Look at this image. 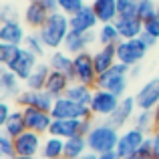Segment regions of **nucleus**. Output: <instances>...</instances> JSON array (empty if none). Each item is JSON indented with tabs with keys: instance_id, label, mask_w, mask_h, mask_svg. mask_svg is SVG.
Wrapping results in <instances>:
<instances>
[{
	"instance_id": "obj_24",
	"label": "nucleus",
	"mask_w": 159,
	"mask_h": 159,
	"mask_svg": "<svg viewBox=\"0 0 159 159\" xmlns=\"http://www.w3.org/2000/svg\"><path fill=\"white\" fill-rule=\"evenodd\" d=\"M70 79L66 77L65 73H58V70H51V75H48V81H47V87H44V91H47L51 97L54 99H61L66 95V91H69L70 87Z\"/></svg>"
},
{
	"instance_id": "obj_26",
	"label": "nucleus",
	"mask_w": 159,
	"mask_h": 159,
	"mask_svg": "<svg viewBox=\"0 0 159 159\" xmlns=\"http://www.w3.org/2000/svg\"><path fill=\"white\" fill-rule=\"evenodd\" d=\"M24 131H28L26 129V119H24V111L22 109H14L12 111V115L8 117V121L2 125V133L8 137H12V139H16L18 135H22Z\"/></svg>"
},
{
	"instance_id": "obj_38",
	"label": "nucleus",
	"mask_w": 159,
	"mask_h": 159,
	"mask_svg": "<svg viewBox=\"0 0 159 159\" xmlns=\"http://www.w3.org/2000/svg\"><path fill=\"white\" fill-rule=\"evenodd\" d=\"M0 155L4 159H12L16 155V147H14V139L8 135H0Z\"/></svg>"
},
{
	"instance_id": "obj_50",
	"label": "nucleus",
	"mask_w": 159,
	"mask_h": 159,
	"mask_svg": "<svg viewBox=\"0 0 159 159\" xmlns=\"http://www.w3.org/2000/svg\"><path fill=\"white\" fill-rule=\"evenodd\" d=\"M157 14H159V2H157Z\"/></svg>"
},
{
	"instance_id": "obj_8",
	"label": "nucleus",
	"mask_w": 159,
	"mask_h": 159,
	"mask_svg": "<svg viewBox=\"0 0 159 159\" xmlns=\"http://www.w3.org/2000/svg\"><path fill=\"white\" fill-rule=\"evenodd\" d=\"M137 111H139V109H137V103H135V95H125V97L121 99L119 107H117L115 111H113V115L107 117L105 121L121 131V129H125L129 125V121L135 119Z\"/></svg>"
},
{
	"instance_id": "obj_6",
	"label": "nucleus",
	"mask_w": 159,
	"mask_h": 159,
	"mask_svg": "<svg viewBox=\"0 0 159 159\" xmlns=\"http://www.w3.org/2000/svg\"><path fill=\"white\" fill-rule=\"evenodd\" d=\"M75 81L77 83H83V85H89V87H97V79H99V73L95 69V61H93V52H81L75 57Z\"/></svg>"
},
{
	"instance_id": "obj_23",
	"label": "nucleus",
	"mask_w": 159,
	"mask_h": 159,
	"mask_svg": "<svg viewBox=\"0 0 159 159\" xmlns=\"http://www.w3.org/2000/svg\"><path fill=\"white\" fill-rule=\"evenodd\" d=\"M93 61H95V69H97L99 75L107 73L109 69L117 65V47H99L97 51L93 52Z\"/></svg>"
},
{
	"instance_id": "obj_9",
	"label": "nucleus",
	"mask_w": 159,
	"mask_h": 159,
	"mask_svg": "<svg viewBox=\"0 0 159 159\" xmlns=\"http://www.w3.org/2000/svg\"><path fill=\"white\" fill-rule=\"evenodd\" d=\"M121 99L117 97V95L109 93L105 89H97L95 87V93H93V101H91V113H93V117H111L113 111H115L117 107H119Z\"/></svg>"
},
{
	"instance_id": "obj_32",
	"label": "nucleus",
	"mask_w": 159,
	"mask_h": 159,
	"mask_svg": "<svg viewBox=\"0 0 159 159\" xmlns=\"http://www.w3.org/2000/svg\"><path fill=\"white\" fill-rule=\"evenodd\" d=\"M22 51H24V47H16V44H4V43H0V65H2L4 69H10V66L20 58Z\"/></svg>"
},
{
	"instance_id": "obj_48",
	"label": "nucleus",
	"mask_w": 159,
	"mask_h": 159,
	"mask_svg": "<svg viewBox=\"0 0 159 159\" xmlns=\"http://www.w3.org/2000/svg\"><path fill=\"white\" fill-rule=\"evenodd\" d=\"M81 159H99V155H97V153H93V151H89V153H85Z\"/></svg>"
},
{
	"instance_id": "obj_2",
	"label": "nucleus",
	"mask_w": 159,
	"mask_h": 159,
	"mask_svg": "<svg viewBox=\"0 0 159 159\" xmlns=\"http://www.w3.org/2000/svg\"><path fill=\"white\" fill-rule=\"evenodd\" d=\"M121 131L117 127H113L107 121L101 123H95V127L91 129V133L87 135V145H89V151L97 153H107V151H115L117 143H119Z\"/></svg>"
},
{
	"instance_id": "obj_4",
	"label": "nucleus",
	"mask_w": 159,
	"mask_h": 159,
	"mask_svg": "<svg viewBox=\"0 0 159 159\" xmlns=\"http://www.w3.org/2000/svg\"><path fill=\"white\" fill-rule=\"evenodd\" d=\"M51 115L52 119H95L89 105H81V103L73 101L69 97L54 99V107Z\"/></svg>"
},
{
	"instance_id": "obj_39",
	"label": "nucleus",
	"mask_w": 159,
	"mask_h": 159,
	"mask_svg": "<svg viewBox=\"0 0 159 159\" xmlns=\"http://www.w3.org/2000/svg\"><path fill=\"white\" fill-rule=\"evenodd\" d=\"M8 20H18L16 18V10L12 4H4L0 8V22H8Z\"/></svg>"
},
{
	"instance_id": "obj_25",
	"label": "nucleus",
	"mask_w": 159,
	"mask_h": 159,
	"mask_svg": "<svg viewBox=\"0 0 159 159\" xmlns=\"http://www.w3.org/2000/svg\"><path fill=\"white\" fill-rule=\"evenodd\" d=\"M91 6H93L95 14L99 18V24H109V22H115L119 18L117 0H93Z\"/></svg>"
},
{
	"instance_id": "obj_17",
	"label": "nucleus",
	"mask_w": 159,
	"mask_h": 159,
	"mask_svg": "<svg viewBox=\"0 0 159 159\" xmlns=\"http://www.w3.org/2000/svg\"><path fill=\"white\" fill-rule=\"evenodd\" d=\"M99 24V18L95 14L93 6L87 4L83 10H79L77 14L70 16V30H77V32H95Z\"/></svg>"
},
{
	"instance_id": "obj_13",
	"label": "nucleus",
	"mask_w": 159,
	"mask_h": 159,
	"mask_svg": "<svg viewBox=\"0 0 159 159\" xmlns=\"http://www.w3.org/2000/svg\"><path fill=\"white\" fill-rule=\"evenodd\" d=\"M95 43H97V32H77V30H70L69 36H66V40H65L62 51H66L70 57H77V54H81V52H87Z\"/></svg>"
},
{
	"instance_id": "obj_46",
	"label": "nucleus",
	"mask_w": 159,
	"mask_h": 159,
	"mask_svg": "<svg viewBox=\"0 0 159 159\" xmlns=\"http://www.w3.org/2000/svg\"><path fill=\"white\" fill-rule=\"evenodd\" d=\"M99 159H121V157H119V153H117V151H107V153H101Z\"/></svg>"
},
{
	"instance_id": "obj_37",
	"label": "nucleus",
	"mask_w": 159,
	"mask_h": 159,
	"mask_svg": "<svg viewBox=\"0 0 159 159\" xmlns=\"http://www.w3.org/2000/svg\"><path fill=\"white\" fill-rule=\"evenodd\" d=\"M117 10H119V18L137 16L139 2H137V0H117Z\"/></svg>"
},
{
	"instance_id": "obj_10",
	"label": "nucleus",
	"mask_w": 159,
	"mask_h": 159,
	"mask_svg": "<svg viewBox=\"0 0 159 159\" xmlns=\"http://www.w3.org/2000/svg\"><path fill=\"white\" fill-rule=\"evenodd\" d=\"M16 105H18L20 109L34 107V109H40V111L51 113L52 107H54V97H51L47 91H30V89H24L22 93L18 95V99H16Z\"/></svg>"
},
{
	"instance_id": "obj_12",
	"label": "nucleus",
	"mask_w": 159,
	"mask_h": 159,
	"mask_svg": "<svg viewBox=\"0 0 159 159\" xmlns=\"http://www.w3.org/2000/svg\"><path fill=\"white\" fill-rule=\"evenodd\" d=\"M43 135L34 131H24L22 135H18L14 139V147H16V155L20 157H39L40 149H43Z\"/></svg>"
},
{
	"instance_id": "obj_16",
	"label": "nucleus",
	"mask_w": 159,
	"mask_h": 159,
	"mask_svg": "<svg viewBox=\"0 0 159 159\" xmlns=\"http://www.w3.org/2000/svg\"><path fill=\"white\" fill-rule=\"evenodd\" d=\"M48 135L61 137L65 141L70 139V137L83 135V119H54Z\"/></svg>"
},
{
	"instance_id": "obj_5",
	"label": "nucleus",
	"mask_w": 159,
	"mask_h": 159,
	"mask_svg": "<svg viewBox=\"0 0 159 159\" xmlns=\"http://www.w3.org/2000/svg\"><path fill=\"white\" fill-rule=\"evenodd\" d=\"M149 52V47L141 39H131V40H121L117 44V61L123 62L127 66L141 65L145 57Z\"/></svg>"
},
{
	"instance_id": "obj_14",
	"label": "nucleus",
	"mask_w": 159,
	"mask_h": 159,
	"mask_svg": "<svg viewBox=\"0 0 159 159\" xmlns=\"http://www.w3.org/2000/svg\"><path fill=\"white\" fill-rule=\"evenodd\" d=\"M24 111V119H26V129L28 131H34L39 135H48L51 131V125H52V115L47 111H40V109L34 107H28L22 109Z\"/></svg>"
},
{
	"instance_id": "obj_44",
	"label": "nucleus",
	"mask_w": 159,
	"mask_h": 159,
	"mask_svg": "<svg viewBox=\"0 0 159 159\" xmlns=\"http://www.w3.org/2000/svg\"><path fill=\"white\" fill-rule=\"evenodd\" d=\"M139 39H141V40H143V43H145V44H147V47H149V48H153V47H155V44L159 43V40H157V39H153V36H151V34H147V32H143V34H141V36H139Z\"/></svg>"
},
{
	"instance_id": "obj_21",
	"label": "nucleus",
	"mask_w": 159,
	"mask_h": 159,
	"mask_svg": "<svg viewBox=\"0 0 159 159\" xmlns=\"http://www.w3.org/2000/svg\"><path fill=\"white\" fill-rule=\"evenodd\" d=\"M48 66H51V70H58V73H65L66 77L70 79V81L75 83V57H70L66 51H52L51 57H48Z\"/></svg>"
},
{
	"instance_id": "obj_34",
	"label": "nucleus",
	"mask_w": 159,
	"mask_h": 159,
	"mask_svg": "<svg viewBox=\"0 0 159 159\" xmlns=\"http://www.w3.org/2000/svg\"><path fill=\"white\" fill-rule=\"evenodd\" d=\"M26 51H30L32 54H36V57H43L44 52H47V47H44L43 39H40L39 30L36 32H30V34H26V39H24V44H22Z\"/></svg>"
},
{
	"instance_id": "obj_36",
	"label": "nucleus",
	"mask_w": 159,
	"mask_h": 159,
	"mask_svg": "<svg viewBox=\"0 0 159 159\" xmlns=\"http://www.w3.org/2000/svg\"><path fill=\"white\" fill-rule=\"evenodd\" d=\"M85 6H87L85 0H58V12H62V14H66V16L77 14V12L83 10Z\"/></svg>"
},
{
	"instance_id": "obj_45",
	"label": "nucleus",
	"mask_w": 159,
	"mask_h": 159,
	"mask_svg": "<svg viewBox=\"0 0 159 159\" xmlns=\"http://www.w3.org/2000/svg\"><path fill=\"white\" fill-rule=\"evenodd\" d=\"M141 70H143V66H141V65H135V66H131V70H129V79H131V81L139 79Z\"/></svg>"
},
{
	"instance_id": "obj_47",
	"label": "nucleus",
	"mask_w": 159,
	"mask_h": 159,
	"mask_svg": "<svg viewBox=\"0 0 159 159\" xmlns=\"http://www.w3.org/2000/svg\"><path fill=\"white\" fill-rule=\"evenodd\" d=\"M153 119H155V131H159V105L153 109Z\"/></svg>"
},
{
	"instance_id": "obj_49",
	"label": "nucleus",
	"mask_w": 159,
	"mask_h": 159,
	"mask_svg": "<svg viewBox=\"0 0 159 159\" xmlns=\"http://www.w3.org/2000/svg\"><path fill=\"white\" fill-rule=\"evenodd\" d=\"M12 159H39V157H20V155H14Z\"/></svg>"
},
{
	"instance_id": "obj_28",
	"label": "nucleus",
	"mask_w": 159,
	"mask_h": 159,
	"mask_svg": "<svg viewBox=\"0 0 159 159\" xmlns=\"http://www.w3.org/2000/svg\"><path fill=\"white\" fill-rule=\"evenodd\" d=\"M48 75H51V66L44 65V62H39V66H36L34 73L24 81V85H26V89H30V91H44L47 81H48Z\"/></svg>"
},
{
	"instance_id": "obj_31",
	"label": "nucleus",
	"mask_w": 159,
	"mask_h": 159,
	"mask_svg": "<svg viewBox=\"0 0 159 159\" xmlns=\"http://www.w3.org/2000/svg\"><path fill=\"white\" fill-rule=\"evenodd\" d=\"M97 40L101 47H117V44L121 43V34L119 30H117L115 22H109V24H101L97 30Z\"/></svg>"
},
{
	"instance_id": "obj_41",
	"label": "nucleus",
	"mask_w": 159,
	"mask_h": 159,
	"mask_svg": "<svg viewBox=\"0 0 159 159\" xmlns=\"http://www.w3.org/2000/svg\"><path fill=\"white\" fill-rule=\"evenodd\" d=\"M10 115H12L10 103H8V99H2V101H0V127L8 121V117H10Z\"/></svg>"
},
{
	"instance_id": "obj_7",
	"label": "nucleus",
	"mask_w": 159,
	"mask_h": 159,
	"mask_svg": "<svg viewBox=\"0 0 159 159\" xmlns=\"http://www.w3.org/2000/svg\"><path fill=\"white\" fill-rule=\"evenodd\" d=\"M147 133L141 131L137 127H127L121 131V137H119V143H117V149L115 151L119 153V157H129L133 153H137L141 149V145L147 141Z\"/></svg>"
},
{
	"instance_id": "obj_43",
	"label": "nucleus",
	"mask_w": 159,
	"mask_h": 159,
	"mask_svg": "<svg viewBox=\"0 0 159 159\" xmlns=\"http://www.w3.org/2000/svg\"><path fill=\"white\" fill-rule=\"evenodd\" d=\"M39 4H43L48 12H57L58 10V0H36Z\"/></svg>"
},
{
	"instance_id": "obj_40",
	"label": "nucleus",
	"mask_w": 159,
	"mask_h": 159,
	"mask_svg": "<svg viewBox=\"0 0 159 159\" xmlns=\"http://www.w3.org/2000/svg\"><path fill=\"white\" fill-rule=\"evenodd\" d=\"M145 32H147V34H151L153 39L159 40V14L153 16L151 20H147V22H145Z\"/></svg>"
},
{
	"instance_id": "obj_11",
	"label": "nucleus",
	"mask_w": 159,
	"mask_h": 159,
	"mask_svg": "<svg viewBox=\"0 0 159 159\" xmlns=\"http://www.w3.org/2000/svg\"><path fill=\"white\" fill-rule=\"evenodd\" d=\"M135 103L139 111H153L159 105V77L149 79L135 93Z\"/></svg>"
},
{
	"instance_id": "obj_29",
	"label": "nucleus",
	"mask_w": 159,
	"mask_h": 159,
	"mask_svg": "<svg viewBox=\"0 0 159 159\" xmlns=\"http://www.w3.org/2000/svg\"><path fill=\"white\" fill-rule=\"evenodd\" d=\"M85 153H89L87 137L77 135L65 141V159H81Z\"/></svg>"
},
{
	"instance_id": "obj_20",
	"label": "nucleus",
	"mask_w": 159,
	"mask_h": 159,
	"mask_svg": "<svg viewBox=\"0 0 159 159\" xmlns=\"http://www.w3.org/2000/svg\"><path fill=\"white\" fill-rule=\"evenodd\" d=\"M115 26L119 30L123 40H131V39H139L145 32V22L139 16H129V18H117Z\"/></svg>"
},
{
	"instance_id": "obj_27",
	"label": "nucleus",
	"mask_w": 159,
	"mask_h": 159,
	"mask_svg": "<svg viewBox=\"0 0 159 159\" xmlns=\"http://www.w3.org/2000/svg\"><path fill=\"white\" fill-rule=\"evenodd\" d=\"M40 157L43 159H62L65 157V139L48 135L43 143V149H40Z\"/></svg>"
},
{
	"instance_id": "obj_35",
	"label": "nucleus",
	"mask_w": 159,
	"mask_h": 159,
	"mask_svg": "<svg viewBox=\"0 0 159 159\" xmlns=\"http://www.w3.org/2000/svg\"><path fill=\"white\" fill-rule=\"evenodd\" d=\"M137 16H139L143 22H147V20H151L153 16H157V2L155 0H139Z\"/></svg>"
},
{
	"instance_id": "obj_22",
	"label": "nucleus",
	"mask_w": 159,
	"mask_h": 159,
	"mask_svg": "<svg viewBox=\"0 0 159 159\" xmlns=\"http://www.w3.org/2000/svg\"><path fill=\"white\" fill-rule=\"evenodd\" d=\"M36 66H39V57L24 48L22 54H20V58H18V61H16L12 66H10V70H12V73H14L18 79H20V81H26V79L30 77L32 73H34Z\"/></svg>"
},
{
	"instance_id": "obj_18",
	"label": "nucleus",
	"mask_w": 159,
	"mask_h": 159,
	"mask_svg": "<svg viewBox=\"0 0 159 159\" xmlns=\"http://www.w3.org/2000/svg\"><path fill=\"white\" fill-rule=\"evenodd\" d=\"M24 39H26V30L18 20H8V22H0V43L4 44H16L22 47Z\"/></svg>"
},
{
	"instance_id": "obj_19",
	"label": "nucleus",
	"mask_w": 159,
	"mask_h": 159,
	"mask_svg": "<svg viewBox=\"0 0 159 159\" xmlns=\"http://www.w3.org/2000/svg\"><path fill=\"white\" fill-rule=\"evenodd\" d=\"M22 83L10 69H4L0 70V93H2L4 99H18V95L22 93Z\"/></svg>"
},
{
	"instance_id": "obj_1",
	"label": "nucleus",
	"mask_w": 159,
	"mask_h": 159,
	"mask_svg": "<svg viewBox=\"0 0 159 159\" xmlns=\"http://www.w3.org/2000/svg\"><path fill=\"white\" fill-rule=\"evenodd\" d=\"M69 32H70V16L57 10V12H51L47 24L39 30V34L43 39L47 51H61L65 47Z\"/></svg>"
},
{
	"instance_id": "obj_15",
	"label": "nucleus",
	"mask_w": 159,
	"mask_h": 159,
	"mask_svg": "<svg viewBox=\"0 0 159 159\" xmlns=\"http://www.w3.org/2000/svg\"><path fill=\"white\" fill-rule=\"evenodd\" d=\"M48 16H51V12L47 10V8L43 6V4H39L36 0H30V2L26 4V8H24V24H26L30 30H40V28L47 24Z\"/></svg>"
},
{
	"instance_id": "obj_42",
	"label": "nucleus",
	"mask_w": 159,
	"mask_h": 159,
	"mask_svg": "<svg viewBox=\"0 0 159 159\" xmlns=\"http://www.w3.org/2000/svg\"><path fill=\"white\" fill-rule=\"evenodd\" d=\"M151 147H153V159H159V131H153L151 135Z\"/></svg>"
},
{
	"instance_id": "obj_30",
	"label": "nucleus",
	"mask_w": 159,
	"mask_h": 159,
	"mask_svg": "<svg viewBox=\"0 0 159 159\" xmlns=\"http://www.w3.org/2000/svg\"><path fill=\"white\" fill-rule=\"evenodd\" d=\"M93 93H95L93 87L75 81V83H70V87H69V91H66L65 97L73 99V101L81 103V105H91V101H93Z\"/></svg>"
},
{
	"instance_id": "obj_3",
	"label": "nucleus",
	"mask_w": 159,
	"mask_h": 159,
	"mask_svg": "<svg viewBox=\"0 0 159 159\" xmlns=\"http://www.w3.org/2000/svg\"><path fill=\"white\" fill-rule=\"evenodd\" d=\"M129 70L131 66L123 65V62H117L113 69H109L107 73L99 75L97 79V89H105L109 93L117 95L119 99H123L127 95V87H129Z\"/></svg>"
},
{
	"instance_id": "obj_52",
	"label": "nucleus",
	"mask_w": 159,
	"mask_h": 159,
	"mask_svg": "<svg viewBox=\"0 0 159 159\" xmlns=\"http://www.w3.org/2000/svg\"><path fill=\"white\" fill-rule=\"evenodd\" d=\"M62 159H65V157H62Z\"/></svg>"
},
{
	"instance_id": "obj_51",
	"label": "nucleus",
	"mask_w": 159,
	"mask_h": 159,
	"mask_svg": "<svg viewBox=\"0 0 159 159\" xmlns=\"http://www.w3.org/2000/svg\"><path fill=\"white\" fill-rule=\"evenodd\" d=\"M137 2H139V0H137Z\"/></svg>"
},
{
	"instance_id": "obj_33",
	"label": "nucleus",
	"mask_w": 159,
	"mask_h": 159,
	"mask_svg": "<svg viewBox=\"0 0 159 159\" xmlns=\"http://www.w3.org/2000/svg\"><path fill=\"white\" fill-rule=\"evenodd\" d=\"M133 127L141 129L149 135L155 131V119H153V111H137L135 119H133Z\"/></svg>"
}]
</instances>
